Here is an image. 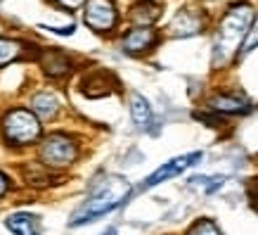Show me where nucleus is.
<instances>
[{
  "mask_svg": "<svg viewBox=\"0 0 258 235\" xmlns=\"http://www.w3.org/2000/svg\"><path fill=\"white\" fill-rule=\"evenodd\" d=\"M128 195H131V183L121 178V176H107V178L97 180L93 190H90L88 200L76 209L69 226H83V223H90V221L100 219L104 214L114 212L116 207H121L125 202Z\"/></svg>",
  "mask_w": 258,
  "mask_h": 235,
  "instance_id": "obj_1",
  "label": "nucleus"
},
{
  "mask_svg": "<svg viewBox=\"0 0 258 235\" xmlns=\"http://www.w3.org/2000/svg\"><path fill=\"white\" fill-rule=\"evenodd\" d=\"M251 22H253V10L251 5H232L223 17V22L216 33V45H213V62L223 64L237 53V48L246 38Z\"/></svg>",
  "mask_w": 258,
  "mask_h": 235,
  "instance_id": "obj_2",
  "label": "nucleus"
},
{
  "mask_svg": "<svg viewBox=\"0 0 258 235\" xmlns=\"http://www.w3.org/2000/svg\"><path fill=\"white\" fill-rule=\"evenodd\" d=\"M3 138L8 145H15V148H26V145H33V143L40 140V133H43V126H40V119L33 114L31 110H22V107H15L10 110L5 117H3Z\"/></svg>",
  "mask_w": 258,
  "mask_h": 235,
  "instance_id": "obj_3",
  "label": "nucleus"
},
{
  "mask_svg": "<svg viewBox=\"0 0 258 235\" xmlns=\"http://www.w3.org/2000/svg\"><path fill=\"white\" fill-rule=\"evenodd\" d=\"M40 164L47 169H67L76 162L79 157V145L64 133H52L40 143L38 148Z\"/></svg>",
  "mask_w": 258,
  "mask_h": 235,
  "instance_id": "obj_4",
  "label": "nucleus"
},
{
  "mask_svg": "<svg viewBox=\"0 0 258 235\" xmlns=\"http://www.w3.org/2000/svg\"><path fill=\"white\" fill-rule=\"evenodd\" d=\"M83 19L86 24L97 33L111 31L118 22L116 8L111 0H86V10H83Z\"/></svg>",
  "mask_w": 258,
  "mask_h": 235,
  "instance_id": "obj_5",
  "label": "nucleus"
},
{
  "mask_svg": "<svg viewBox=\"0 0 258 235\" xmlns=\"http://www.w3.org/2000/svg\"><path fill=\"white\" fill-rule=\"evenodd\" d=\"M199 159H202V152H189V155L168 159V162L159 166L154 173H149L147 178H145V183L140 185V190H149V188H154V185H159V183H164V180L173 178V176H180L182 171H187L189 166H195Z\"/></svg>",
  "mask_w": 258,
  "mask_h": 235,
  "instance_id": "obj_6",
  "label": "nucleus"
},
{
  "mask_svg": "<svg viewBox=\"0 0 258 235\" xmlns=\"http://www.w3.org/2000/svg\"><path fill=\"white\" fill-rule=\"evenodd\" d=\"M159 33L152 29V26H135L123 36L121 40V48L131 55H140V53H147L149 48L157 43Z\"/></svg>",
  "mask_w": 258,
  "mask_h": 235,
  "instance_id": "obj_7",
  "label": "nucleus"
},
{
  "mask_svg": "<svg viewBox=\"0 0 258 235\" xmlns=\"http://www.w3.org/2000/svg\"><path fill=\"white\" fill-rule=\"evenodd\" d=\"M171 36H175V38H185V36H192V33H199L204 29V19L199 15H197L195 10H180L178 15L173 17L171 22Z\"/></svg>",
  "mask_w": 258,
  "mask_h": 235,
  "instance_id": "obj_8",
  "label": "nucleus"
},
{
  "mask_svg": "<svg viewBox=\"0 0 258 235\" xmlns=\"http://www.w3.org/2000/svg\"><path fill=\"white\" fill-rule=\"evenodd\" d=\"M5 226L12 235H40V219L26 212L10 214L5 219Z\"/></svg>",
  "mask_w": 258,
  "mask_h": 235,
  "instance_id": "obj_9",
  "label": "nucleus"
},
{
  "mask_svg": "<svg viewBox=\"0 0 258 235\" xmlns=\"http://www.w3.org/2000/svg\"><path fill=\"white\" fill-rule=\"evenodd\" d=\"M40 64H43L47 76L52 78H62L71 71V60L59 50H45L43 57H40Z\"/></svg>",
  "mask_w": 258,
  "mask_h": 235,
  "instance_id": "obj_10",
  "label": "nucleus"
},
{
  "mask_svg": "<svg viewBox=\"0 0 258 235\" xmlns=\"http://www.w3.org/2000/svg\"><path fill=\"white\" fill-rule=\"evenodd\" d=\"M209 105H211V110L223 112V114H246L251 110L249 102L237 95H213Z\"/></svg>",
  "mask_w": 258,
  "mask_h": 235,
  "instance_id": "obj_11",
  "label": "nucleus"
},
{
  "mask_svg": "<svg viewBox=\"0 0 258 235\" xmlns=\"http://www.w3.org/2000/svg\"><path fill=\"white\" fill-rule=\"evenodd\" d=\"M31 112L36 114L38 119H52L59 112V100H57L55 93H36L31 98Z\"/></svg>",
  "mask_w": 258,
  "mask_h": 235,
  "instance_id": "obj_12",
  "label": "nucleus"
},
{
  "mask_svg": "<svg viewBox=\"0 0 258 235\" xmlns=\"http://www.w3.org/2000/svg\"><path fill=\"white\" fill-rule=\"evenodd\" d=\"M161 17V5L159 3H152V0H140L135 3L133 10H131V19H133L138 26H149L154 24Z\"/></svg>",
  "mask_w": 258,
  "mask_h": 235,
  "instance_id": "obj_13",
  "label": "nucleus"
},
{
  "mask_svg": "<svg viewBox=\"0 0 258 235\" xmlns=\"http://www.w3.org/2000/svg\"><path fill=\"white\" fill-rule=\"evenodd\" d=\"M131 114H133V121L138 128L142 131H147L149 126H152V107H149V102L142 98L140 93H133L131 95Z\"/></svg>",
  "mask_w": 258,
  "mask_h": 235,
  "instance_id": "obj_14",
  "label": "nucleus"
},
{
  "mask_svg": "<svg viewBox=\"0 0 258 235\" xmlns=\"http://www.w3.org/2000/svg\"><path fill=\"white\" fill-rule=\"evenodd\" d=\"M22 55V43L12 38H3L0 36V69L8 67L10 62H15L17 57Z\"/></svg>",
  "mask_w": 258,
  "mask_h": 235,
  "instance_id": "obj_15",
  "label": "nucleus"
},
{
  "mask_svg": "<svg viewBox=\"0 0 258 235\" xmlns=\"http://www.w3.org/2000/svg\"><path fill=\"white\" fill-rule=\"evenodd\" d=\"M187 235H223V233H220L218 226H216L211 219H202V221H197L195 226L189 228Z\"/></svg>",
  "mask_w": 258,
  "mask_h": 235,
  "instance_id": "obj_16",
  "label": "nucleus"
},
{
  "mask_svg": "<svg viewBox=\"0 0 258 235\" xmlns=\"http://www.w3.org/2000/svg\"><path fill=\"white\" fill-rule=\"evenodd\" d=\"M258 48V17L251 22L249 31H246V38H244V53H251Z\"/></svg>",
  "mask_w": 258,
  "mask_h": 235,
  "instance_id": "obj_17",
  "label": "nucleus"
},
{
  "mask_svg": "<svg viewBox=\"0 0 258 235\" xmlns=\"http://www.w3.org/2000/svg\"><path fill=\"white\" fill-rule=\"evenodd\" d=\"M55 3L62 5V8H67V10H79L86 5V0H55Z\"/></svg>",
  "mask_w": 258,
  "mask_h": 235,
  "instance_id": "obj_18",
  "label": "nucleus"
},
{
  "mask_svg": "<svg viewBox=\"0 0 258 235\" xmlns=\"http://www.w3.org/2000/svg\"><path fill=\"white\" fill-rule=\"evenodd\" d=\"M8 190H10V180H8V176L0 171V197H5L8 195Z\"/></svg>",
  "mask_w": 258,
  "mask_h": 235,
  "instance_id": "obj_19",
  "label": "nucleus"
},
{
  "mask_svg": "<svg viewBox=\"0 0 258 235\" xmlns=\"http://www.w3.org/2000/svg\"><path fill=\"white\" fill-rule=\"evenodd\" d=\"M102 235H118V233H116V228H109L107 233H102Z\"/></svg>",
  "mask_w": 258,
  "mask_h": 235,
  "instance_id": "obj_20",
  "label": "nucleus"
}]
</instances>
